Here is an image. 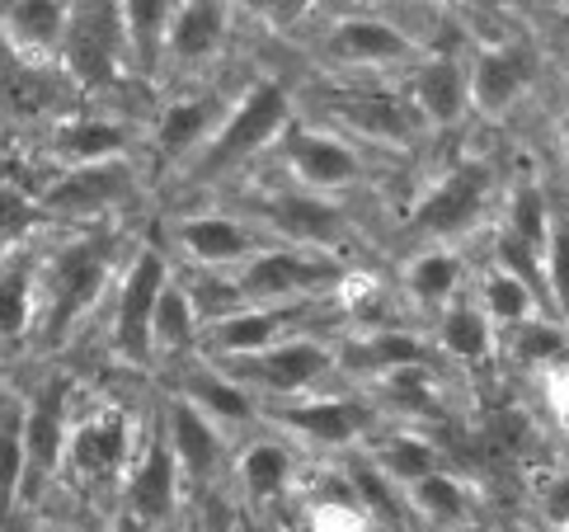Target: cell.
Here are the masks:
<instances>
[{
	"label": "cell",
	"mask_w": 569,
	"mask_h": 532,
	"mask_svg": "<svg viewBox=\"0 0 569 532\" xmlns=\"http://www.w3.org/2000/svg\"><path fill=\"white\" fill-rule=\"evenodd\" d=\"M565 447H569V424H565Z\"/></svg>",
	"instance_id": "48"
},
{
	"label": "cell",
	"mask_w": 569,
	"mask_h": 532,
	"mask_svg": "<svg viewBox=\"0 0 569 532\" xmlns=\"http://www.w3.org/2000/svg\"><path fill=\"white\" fill-rule=\"evenodd\" d=\"M38 221H48L43 208H38V198L24 194V189H14V184H0V255L19 250Z\"/></svg>",
	"instance_id": "42"
},
{
	"label": "cell",
	"mask_w": 569,
	"mask_h": 532,
	"mask_svg": "<svg viewBox=\"0 0 569 532\" xmlns=\"http://www.w3.org/2000/svg\"><path fill=\"white\" fill-rule=\"evenodd\" d=\"M320 312V302H282V306H236L202 321V354L198 358H240V354H259L269 344L301 335L307 321Z\"/></svg>",
	"instance_id": "17"
},
{
	"label": "cell",
	"mask_w": 569,
	"mask_h": 532,
	"mask_svg": "<svg viewBox=\"0 0 569 532\" xmlns=\"http://www.w3.org/2000/svg\"><path fill=\"white\" fill-rule=\"evenodd\" d=\"M118 259V236L94 227L67 236L57 250L38 255V344L43 349H62V344L86 325L94 302L104 297Z\"/></svg>",
	"instance_id": "1"
},
{
	"label": "cell",
	"mask_w": 569,
	"mask_h": 532,
	"mask_svg": "<svg viewBox=\"0 0 569 532\" xmlns=\"http://www.w3.org/2000/svg\"><path fill=\"white\" fill-rule=\"evenodd\" d=\"M212 363V358H202ZM217 373H227L231 382H240L259 405H278V401H297L320 392L325 382L335 377V335H288L269 344L259 354H240V358H217Z\"/></svg>",
	"instance_id": "6"
},
{
	"label": "cell",
	"mask_w": 569,
	"mask_h": 532,
	"mask_svg": "<svg viewBox=\"0 0 569 532\" xmlns=\"http://www.w3.org/2000/svg\"><path fill=\"white\" fill-rule=\"evenodd\" d=\"M541 274H546V302H551V316L569 321V213L565 208H551V231H546Z\"/></svg>",
	"instance_id": "41"
},
{
	"label": "cell",
	"mask_w": 569,
	"mask_h": 532,
	"mask_svg": "<svg viewBox=\"0 0 569 532\" xmlns=\"http://www.w3.org/2000/svg\"><path fill=\"white\" fill-rule=\"evenodd\" d=\"M231 10L259 19V24H269L273 33H292L320 10V0H231Z\"/></svg>",
	"instance_id": "43"
},
{
	"label": "cell",
	"mask_w": 569,
	"mask_h": 532,
	"mask_svg": "<svg viewBox=\"0 0 569 532\" xmlns=\"http://www.w3.org/2000/svg\"><path fill=\"white\" fill-rule=\"evenodd\" d=\"M316 57L330 71H349V76H386V71H405L423 57L419 38L396 24L391 14L381 10H349L330 19L320 29Z\"/></svg>",
	"instance_id": "9"
},
{
	"label": "cell",
	"mask_w": 569,
	"mask_h": 532,
	"mask_svg": "<svg viewBox=\"0 0 569 532\" xmlns=\"http://www.w3.org/2000/svg\"><path fill=\"white\" fill-rule=\"evenodd\" d=\"M551 208L556 203L546 198V189L537 179H513L503 194V208H499V221H495V236L522 245V250L541 255L546 250V231H551Z\"/></svg>",
	"instance_id": "37"
},
{
	"label": "cell",
	"mask_w": 569,
	"mask_h": 532,
	"mask_svg": "<svg viewBox=\"0 0 569 532\" xmlns=\"http://www.w3.org/2000/svg\"><path fill=\"white\" fill-rule=\"evenodd\" d=\"M71 424H76V377L52 373L38 382V392L24 396V490H19V500H38L62 476Z\"/></svg>",
	"instance_id": "12"
},
{
	"label": "cell",
	"mask_w": 569,
	"mask_h": 532,
	"mask_svg": "<svg viewBox=\"0 0 569 532\" xmlns=\"http://www.w3.org/2000/svg\"><path fill=\"white\" fill-rule=\"evenodd\" d=\"M565 325H569V321H565Z\"/></svg>",
	"instance_id": "51"
},
{
	"label": "cell",
	"mask_w": 569,
	"mask_h": 532,
	"mask_svg": "<svg viewBox=\"0 0 569 532\" xmlns=\"http://www.w3.org/2000/svg\"><path fill=\"white\" fill-rule=\"evenodd\" d=\"M123 509L128 514H137L141 523H151V528H174L179 519V504H184V472H179V462L170 453V443L166 434H156L147 443H137V453L128 462V472H123Z\"/></svg>",
	"instance_id": "19"
},
{
	"label": "cell",
	"mask_w": 569,
	"mask_h": 532,
	"mask_svg": "<svg viewBox=\"0 0 569 532\" xmlns=\"http://www.w3.org/2000/svg\"><path fill=\"white\" fill-rule=\"evenodd\" d=\"M33 532H76V528H67V523H38Z\"/></svg>",
	"instance_id": "47"
},
{
	"label": "cell",
	"mask_w": 569,
	"mask_h": 532,
	"mask_svg": "<svg viewBox=\"0 0 569 532\" xmlns=\"http://www.w3.org/2000/svg\"><path fill=\"white\" fill-rule=\"evenodd\" d=\"M433 358H438L433 335L405 331V325H362V331L335 335V377H349L362 386L391 377L400 367H423Z\"/></svg>",
	"instance_id": "18"
},
{
	"label": "cell",
	"mask_w": 569,
	"mask_h": 532,
	"mask_svg": "<svg viewBox=\"0 0 569 532\" xmlns=\"http://www.w3.org/2000/svg\"><path fill=\"white\" fill-rule=\"evenodd\" d=\"M353 264L343 255L297 250V245H263L240 269H231L236 306H282V302H330Z\"/></svg>",
	"instance_id": "5"
},
{
	"label": "cell",
	"mask_w": 569,
	"mask_h": 532,
	"mask_svg": "<svg viewBox=\"0 0 569 532\" xmlns=\"http://www.w3.org/2000/svg\"><path fill=\"white\" fill-rule=\"evenodd\" d=\"M400 495H405V514H415L429 528H461L476 509V490L466 485L457 472H447V466L419 476L415 485H405Z\"/></svg>",
	"instance_id": "36"
},
{
	"label": "cell",
	"mask_w": 569,
	"mask_h": 532,
	"mask_svg": "<svg viewBox=\"0 0 569 532\" xmlns=\"http://www.w3.org/2000/svg\"><path fill=\"white\" fill-rule=\"evenodd\" d=\"M343 481H349V495H353V504L368 514V523L372 519H386V523H396V519H405V495H400V485H391L381 476V466L362 453V447H353V453H343V472H339Z\"/></svg>",
	"instance_id": "38"
},
{
	"label": "cell",
	"mask_w": 569,
	"mask_h": 532,
	"mask_svg": "<svg viewBox=\"0 0 569 532\" xmlns=\"http://www.w3.org/2000/svg\"><path fill=\"white\" fill-rule=\"evenodd\" d=\"M466 293V255L461 245H419V250L400 264V297L415 312L438 316Z\"/></svg>",
	"instance_id": "27"
},
{
	"label": "cell",
	"mask_w": 569,
	"mask_h": 532,
	"mask_svg": "<svg viewBox=\"0 0 569 532\" xmlns=\"http://www.w3.org/2000/svg\"><path fill=\"white\" fill-rule=\"evenodd\" d=\"M541 519L556 532H569V466L541 485Z\"/></svg>",
	"instance_id": "44"
},
{
	"label": "cell",
	"mask_w": 569,
	"mask_h": 532,
	"mask_svg": "<svg viewBox=\"0 0 569 532\" xmlns=\"http://www.w3.org/2000/svg\"><path fill=\"white\" fill-rule=\"evenodd\" d=\"M132 453H137L132 415H128V411H99V415H90V420L71 424V439H67V472H71L76 481H90V485L123 481Z\"/></svg>",
	"instance_id": "21"
},
{
	"label": "cell",
	"mask_w": 569,
	"mask_h": 532,
	"mask_svg": "<svg viewBox=\"0 0 569 532\" xmlns=\"http://www.w3.org/2000/svg\"><path fill=\"white\" fill-rule=\"evenodd\" d=\"M556 6H569V0H556Z\"/></svg>",
	"instance_id": "50"
},
{
	"label": "cell",
	"mask_w": 569,
	"mask_h": 532,
	"mask_svg": "<svg viewBox=\"0 0 569 532\" xmlns=\"http://www.w3.org/2000/svg\"><path fill=\"white\" fill-rule=\"evenodd\" d=\"M297 443L282 439V434H254L240 443V453L231 457V472H236V485L254 509H269L278 504L282 495L292 490L297 481Z\"/></svg>",
	"instance_id": "26"
},
{
	"label": "cell",
	"mask_w": 569,
	"mask_h": 532,
	"mask_svg": "<svg viewBox=\"0 0 569 532\" xmlns=\"http://www.w3.org/2000/svg\"><path fill=\"white\" fill-rule=\"evenodd\" d=\"M202 354V316H198V302L189 293V283L170 278L166 293L156 302V316H151V367L156 363H189Z\"/></svg>",
	"instance_id": "29"
},
{
	"label": "cell",
	"mask_w": 569,
	"mask_h": 532,
	"mask_svg": "<svg viewBox=\"0 0 569 532\" xmlns=\"http://www.w3.org/2000/svg\"><path fill=\"white\" fill-rule=\"evenodd\" d=\"M240 217L269 236L273 245H297V250L343 255V245L358 236L343 198L307 194L297 184H254L240 198Z\"/></svg>",
	"instance_id": "4"
},
{
	"label": "cell",
	"mask_w": 569,
	"mask_h": 532,
	"mask_svg": "<svg viewBox=\"0 0 569 532\" xmlns=\"http://www.w3.org/2000/svg\"><path fill=\"white\" fill-rule=\"evenodd\" d=\"M433 321H438L433 325V349L442 358H452L461 367H485V363L499 354V331H495L490 316H485L466 293L452 306H442Z\"/></svg>",
	"instance_id": "31"
},
{
	"label": "cell",
	"mask_w": 569,
	"mask_h": 532,
	"mask_svg": "<svg viewBox=\"0 0 569 532\" xmlns=\"http://www.w3.org/2000/svg\"><path fill=\"white\" fill-rule=\"evenodd\" d=\"M160 434H166L170 453H174L179 472H184L189 485L221 476V466H227V457H231V434L217 428L193 401H184L179 392H170V401L160 405Z\"/></svg>",
	"instance_id": "22"
},
{
	"label": "cell",
	"mask_w": 569,
	"mask_h": 532,
	"mask_svg": "<svg viewBox=\"0 0 569 532\" xmlns=\"http://www.w3.org/2000/svg\"><path fill=\"white\" fill-rule=\"evenodd\" d=\"M76 0H0V33L19 61L57 67Z\"/></svg>",
	"instance_id": "24"
},
{
	"label": "cell",
	"mask_w": 569,
	"mask_h": 532,
	"mask_svg": "<svg viewBox=\"0 0 569 532\" xmlns=\"http://www.w3.org/2000/svg\"><path fill=\"white\" fill-rule=\"evenodd\" d=\"M466 297L490 316V325L499 335L513 331L522 321H532V316H551V306L537 297L532 283H522L513 269H503V264H485V269L466 283Z\"/></svg>",
	"instance_id": "32"
},
{
	"label": "cell",
	"mask_w": 569,
	"mask_h": 532,
	"mask_svg": "<svg viewBox=\"0 0 569 532\" xmlns=\"http://www.w3.org/2000/svg\"><path fill=\"white\" fill-rule=\"evenodd\" d=\"M231 0H174V19L166 33V71L212 67L231 43Z\"/></svg>",
	"instance_id": "23"
},
{
	"label": "cell",
	"mask_w": 569,
	"mask_h": 532,
	"mask_svg": "<svg viewBox=\"0 0 569 532\" xmlns=\"http://www.w3.org/2000/svg\"><path fill=\"white\" fill-rule=\"evenodd\" d=\"M297 118V95L288 80L278 76H259L246 95H236L227 114H221L217 132L202 141V151L189 160V179H227L240 166H250L254 156L273 151L282 132Z\"/></svg>",
	"instance_id": "2"
},
{
	"label": "cell",
	"mask_w": 569,
	"mask_h": 532,
	"mask_svg": "<svg viewBox=\"0 0 569 532\" xmlns=\"http://www.w3.org/2000/svg\"><path fill=\"white\" fill-rule=\"evenodd\" d=\"M141 189V170L132 166V156L118 160H94V166H71L57 170V179L38 194V208L43 217H80V221H99L118 208H128Z\"/></svg>",
	"instance_id": "15"
},
{
	"label": "cell",
	"mask_w": 569,
	"mask_h": 532,
	"mask_svg": "<svg viewBox=\"0 0 569 532\" xmlns=\"http://www.w3.org/2000/svg\"><path fill=\"white\" fill-rule=\"evenodd\" d=\"M57 71L76 90H90V95H104L132 76L118 0H76L62 52H57Z\"/></svg>",
	"instance_id": "8"
},
{
	"label": "cell",
	"mask_w": 569,
	"mask_h": 532,
	"mask_svg": "<svg viewBox=\"0 0 569 532\" xmlns=\"http://www.w3.org/2000/svg\"><path fill=\"white\" fill-rule=\"evenodd\" d=\"M24 490V401H0V519L19 509Z\"/></svg>",
	"instance_id": "39"
},
{
	"label": "cell",
	"mask_w": 569,
	"mask_h": 532,
	"mask_svg": "<svg viewBox=\"0 0 569 532\" xmlns=\"http://www.w3.org/2000/svg\"><path fill=\"white\" fill-rule=\"evenodd\" d=\"M541 52L532 38H495L466 48V95L471 114L485 122H503L527 95L537 90Z\"/></svg>",
	"instance_id": "13"
},
{
	"label": "cell",
	"mask_w": 569,
	"mask_h": 532,
	"mask_svg": "<svg viewBox=\"0 0 569 532\" xmlns=\"http://www.w3.org/2000/svg\"><path fill=\"white\" fill-rule=\"evenodd\" d=\"M273 151H278V166L288 170V179L307 194L343 198L368 179V147H358L343 132L325 128V122H307L301 114L292 118V128L282 132Z\"/></svg>",
	"instance_id": "10"
},
{
	"label": "cell",
	"mask_w": 569,
	"mask_h": 532,
	"mask_svg": "<svg viewBox=\"0 0 569 532\" xmlns=\"http://www.w3.org/2000/svg\"><path fill=\"white\" fill-rule=\"evenodd\" d=\"M495 194L499 175L485 156L452 160L410 198L405 231L419 245H466L476 231H485V221L495 213Z\"/></svg>",
	"instance_id": "3"
},
{
	"label": "cell",
	"mask_w": 569,
	"mask_h": 532,
	"mask_svg": "<svg viewBox=\"0 0 569 532\" xmlns=\"http://www.w3.org/2000/svg\"><path fill=\"white\" fill-rule=\"evenodd\" d=\"M438 6H452V0H438Z\"/></svg>",
	"instance_id": "49"
},
{
	"label": "cell",
	"mask_w": 569,
	"mask_h": 532,
	"mask_svg": "<svg viewBox=\"0 0 569 532\" xmlns=\"http://www.w3.org/2000/svg\"><path fill=\"white\" fill-rule=\"evenodd\" d=\"M170 240L193 269H208V274H231L254 250L273 245L254 221H246L240 213H189L170 227Z\"/></svg>",
	"instance_id": "20"
},
{
	"label": "cell",
	"mask_w": 569,
	"mask_h": 532,
	"mask_svg": "<svg viewBox=\"0 0 569 532\" xmlns=\"http://www.w3.org/2000/svg\"><path fill=\"white\" fill-rule=\"evenodd\" d=\"M362 453H368L377 466H381V476L391 481V485H415L419 476H429V472H438V443L423 434V428H410V424H381L377 434L362 443Z\"/></svg>",
	"instance_id": "33"
},
{
	"label": "cell",
	"mask_w": 569,
	"mask_h": 532,
	"mask_svg": "<svg viewBox=\"0 0 569 532\" xmlns=\"http://www.w3.org/2000/svg\"><path fill=\"white\" fill-rule=\"evenodd\" d=\"M259 424H269L273 434L292 439V443H307V447H320V453H339L343 457V453H353V447L368 443L386 424V415L368 396L311 392V396H297V401L263 405Z\"/></svg>",
	"instance_id": "7"
},
{
	"label": "cell",
	"mask_w": 569,
	"mask_h": 532,
	"mask_svg": "<svg viewBox=\"0 0 569 532\" xmlns=\"http://www.w3.org/2000/svg\"><path fill=\"white\" fill-rule=\"evenodd\" d=\"M128 33V57L137 80H156L166 71V33L174 19V0H118Z\"/></svg>",
	"instance_id": "35"
},
{
	"label": "cell",
	"mask_w": 569,
	"mask_h": 532,
	"mask_svg": "<svg viewBox=\"0 0 569 532\" xmlns=\"http://www.w3.org/2000/svg\"><path fill=\"white\" fill-rule=\"evenodd\" d=\"M231 99H221V90H193L170 99L166 109L156 114L151 128V151L160 160H193L202 151V141L217 132L221 114H227Z\"/></svg>",
	"instance_id": "25"
},
{
	"label": "cell",
	"mask_w": 569,
	"mask_h": 532,
	"mask_svg": "<svg viewBox=\"0 0 569 532\" xmlns=\"http://www.w3.org/2000/svg\"><path fill=\"white\" fill-rule=\"evenodd\" d=\"M170 278H174V264L160 240H141L123 259V278H118L113 321H109V344L128 367H151V316H156V302Z\"/></svg>",
	"instance_id": "11"
},
{
	"label": "cell",
	"mask_w": 569,
	"mask_h": 532,
	"mask_svg": "<svg viewBox=\"0 0 569 532\" xmlns=\"http://www.w3.org/2000/svg\"><path fill=\"white\" fill-rule=\"evenodd\" d=\"M174 392L184 396V401H193L198 411L208 415L217 428H227V434H231V428L259 424V411H263V405L246 392V386L231 382L227 373H217V367H212V363H202V358H198V367H189V373L179 377Z\"/></svg>",
	"instance_id": "30"
},
{
	"label": "cell",
	"mask_w": 569,
	"mask_h": 532,
	"mask_svg": "<svg viewBox=\"0 0 569 532\" xmlns=\"http://www.w3.org/2000/svg\"><path fill=\"white\" fill-rule=\"evenodd\" d=\"M503 335H508V354L527 367H556L569 358V325L556 316H532Z\"/></svg>",
	"instance_id": "40"
},
{
	"label": "cell",
	"mask_w": 569,
	"mask_h": 532,
	"mask_svg": "<svg viewBox=\"0 0 569 532\" xmlns=\"http://www.w3.org/2000/svg\"><path fill=\"white\" fill-rule=\"evenodd\" d=\"M48 151H52V160H62V170L94 166V160L132 156V132L104 114H57L52 132H48Z\"/></svg>",
	"instance_id": "28"
},
{
	"label": "cell",
	"mask_w": 569,
	"mask_h": 532,
	"mask_svg": "<svg viewBox=\"0 0 569 532\" xmlns=\"http://www.w3.org/2000/svg\"><path fill=\"white\" fill-rule=\"evenodd\" d=\"M556 147H560V156L569 160V105H565L560 118H556Z\"/></svg>",
	"instance_id": "46"
},
{
	"label": "cell",
	"mask_w": 569,
	"mask_h": 532,
	"mask_svg": "<svg viewBox=\"0 0 569 532\" xmlns=\"http://www.w3.org/2000/svg\"><path fill=\"white\" fill-rule=\"evenodd\" d=\"M38 325V250L0 255V344H14L33 335Z\"/></svg>",
	"instance_id": "34"
},
{
	"label": "cell",
	"mask_w": 569,
	"mask_h": 532,
	"mask_svg": "<svg viewBox=\"0 0 569 532\" xmlns=\"http://www.w3.org/2000/svg\"><path fill=\"white\" fill-rule=\"evenodd\" d=\"M400 95L423 132H452L471 118L466 95V52L461 48H423L415 67L400 71Z\"/></svg>",
	"instance_id": "16"
},
{
	"label": "cell",
	"mask_w": 569,
	"mask_h": 532,
	"mask_svg": "<svg viewBox=\"0 0 569 532\" xmlns=\"http://www.w3.org/2000/svg\"><path fill=\"white\" fill-rule=\"evenodd\" d=\"M109 532H160V528L141 523L137 514H128V509H118V514H113V523H109Z\"/></svg>",
	"instance_id": "45"
},
{
	"label": "cell",
	"mask_w": 569,
	"mask_h": 532,
	"mask_svg": "<svg viewBox=\"0 0 569 532\" xmlns=\"http://www.w3.org/2000/svg\"><path fill=\"white\" fill-rule=\"evenodd\" d=\"M320 122L358 147H415L419 118L391 86H339L320 95Z\"/></svg>",
	"instance_id": "14"
}]
</instances>
